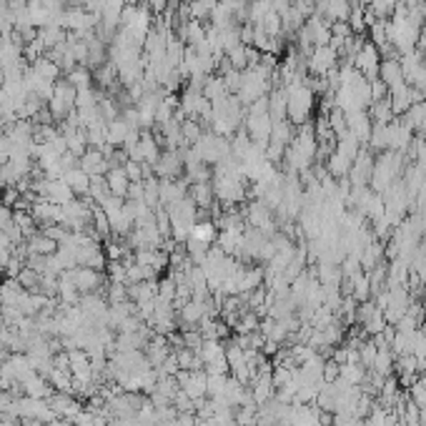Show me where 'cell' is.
<instances>
[{"instance_id": "cell-18", "label": "cell", "mask_w": 426, "mask_h": 426, "mask_svg": "<svg viewBox=\"0 0 426 426\" xmlns=\"http://www.w3.org/2000/svg\"><path fill=\"white\" fill-rule=\"evenodd\" d=\"M21 426H45L41 419H21Z\"/></svg>"}, {"instance_id": "cell-9", "label": "cell", "mask_w": 426, "mask_h": 426, "mask_svg": "<svg viewBox=\"0 0 426 426\" xmlns=\"http://www.w3.org/2000/svg\"><path fill=\"white\" fill-rule=\"evenodd\" d=\"M379 80L386 83L389 91L399 88V85H404V73H401V63H399V58H386L381 60V68H379Z\"/></svg>"}, {"instance_id": "cell-7", "label": "cell", "mask_w": 426, "mask_h": 426, "mask_svg": "<svg viewBox=\"0 0 426 426\" xmlns=\"http://www.w3.org/2000/svg\"><path fill=\"white\" fill-rule=\"evenodd\" d=\"M188 199L196 203L199 211H208V208L216 206V191H213V183H191L188 186Z\"/></svg>"}, {"instance_id": "cell-15", "label": "cell", "mask_w": 426, "mask_h": 426, "mask_svg": "<svg viewBox=\"0 0 426 426\" xmlns=\"http://www.w3.org/2000/svg\"><path fill=\"white\" fill-rule=\"evenodd\" d=\"M10 223H13V208L0 203V231H5Z\"/></svg>"}, {"instance_id": "cell-14", "label": "cell", "mask_w": 426, "mask_h": 426, "mask_svg": "<svg viewBox=\"0 0 426 426\" xmlns=\"http://www.w3.org/2000/svg\"><path fill=\"white\" fill-rule=\"evenodd\" d=\"M191 236L211 246V243L218 238V228H216V223H213V221H201V223H196V226H193Z\"/></svg>"}, {"instance_id": "cell-17", "label": "cell", "mask_w": 426, "mask_h": 426, "mask_svg": "<svg viewBox=\"0 0 426 426\" xmlns=\"http://www.w3.org/2000/svg\"><path fill=\"white\" fill-rule=\"evenodd\" d=\"M5 249H13V243H10V238L0 231V251H5Z\"/></svg>"}, {"instance_id": "cell-13", "label": "cell", "mask_w": 426, "mask_h": 426, "mask_svg": "<svg viewBox=\"0 0 426 426\" xmlns=\"http://www.w3.org/2000/svg\"><path fill=\"white\" fill-rule=\"evenodd\" d=\"M33 71L41 76L43 80H48V83H56L58 78V73H60V65L56 63V60H50L48 56H38L36 60H33V65H30Z\"/></svg>"}, {"instance_id": "cell-3", "label": "cell", "mask_w": 426, "mask_h": 426, "mask_svg": "<svg viewBox=\"0 0 426 426\" xmlns=\"http://www.w3.org/2000/svg\"><path fill=\"white\" fill-rule=\"evenodd\" d=\"M153 170H156V176L161 178V181H173V178H178L181 173H186L183 156H181L178 150H166V153H161V158L156 161Z\"/></svg>"}, {"instance_id": "cell-10", "label": "cell", "mask_w": 426, "mask_h": 426, "mask_svg": "<svg viewBox=\"0 0 426 426\" xmlns=\"http://www.w3.org/2000/svg\"><path fill=\"white\" fill-rule=\"evenodd\" d=\"M25 249H28V256H53L58 251V243L43 231H38L36 236H30L25 241Z\"/></svg>"}, {"instance_id": "cell-12", "label": "cell", "mask_w": 426, "mask_h": 426, "mask_svg": "<svg viewBox=\"0 0 426 426\" xmlns=\"http://www.w3.org/2000/svg\"><path fill=\"white\" fill-rule=\"evenodd\" d=\"M63 181L73 188V193L76 196H88V188H91V176L85 173L83 168H71L63 173Z\"/></svg>"}, {"instance_id": "cell-11", "label": "cell", "mask_w": 426, "mask_h": 426, "mask_svg": "<svg viewBox=\"0 0 426 426\" xmlns=\"http://www.w3.org/2000/svg\"><path fill=\"white\" fill-rule=\"evenodd\" d=\"M106 183H108V188H111L113 196L126 199L128 188H131V178L126 176V168H111L106 173Z\"/></svg>"}, {"instance_id": "cell-1", "label": "cell", "mask_w": 426, "mask_h": 426, "mask_svg": "<svg viewBox=\"0 0 426 426\" xmlns=\"http://www.w3.org/2000/svg\"><path fill=\"white\" fill-rule=\"evenodd\" d=\"M351 65H354L356 71L361 73L363 78L371 83V80L379 78V68H381V53H379V48L371 41H363V45L359 48V53L354 56Z\"/></svg>"}, {"instance_id": "cell-4", "label": "cell", "mask_w": 426, "mask_h": 426, "mask_svg": "<svg viewBox=\"0 0 426 426\" xmlns=\"http://www.w3.org/2000/svg\"><path fill=\"white\" fill-rule=\"evenodd\" d=\"M71 276H73L76 289L80 291V296H83V293L100 291V286H103V273L96 269H88V266H76V269H71Z\"/></svg>"}, {"instance_id": "cell-8", "label": "cell", "mask_w": 426, "mask_h": 426, "mask_svg": "<svg viewBox=\"0 0 426 426\" xmlns=\"http://www.w3.org/2000/svg\"><path fill=\"white\" fill-rule=\"evenodd\" d=\"M21 394H25V396L30 399H48L50 394H53V386H50V381L43 374H30L25 381H21Z\"/></svg>"}, {"instance_id": "cell-16", "label": "cell", "mask_w": 426, "mask_h": 426, "mask_svg": "<svg viewBox=\"0 0 426 426\" xmlns=\"http://www.w3.org/2000/svg\"><path fill=\"white\" fill-rule=\"evenodd\" d=\"M146 3H148V8L153 13H164V8L168 5V0H146Z\"/></svg>"}, {"instance_id": "cell-6", "label": "cell", "mask_w": 426, "mask_h": 426, "mask_svg": "<svg viewBox=\"0 0 426 426\" xmlns=\"http://www.w3.org/2000/svg\"><path fill=\"white\" fill-rule=\"evenodd\" d=\"M30 213H33V218H36V223L41 228L53 226V223H58V221H60V206L50 203L48 199H38L36 203L30 206Z\"/></svg>"}, {"instance_id": "cell-2", "label": "cell", "mask_w": 426, "mask_h": 426, "mask_svg": "<svg viewBox=\"0 0 426 426\" xmlns=\"http://www.w3.org/2000/svg\"><path fill=\"white\" fill-rule=\"evenodd\" d=\"M336 60H339V50H336L334 45H319V48H313L311 53H309L306 65H309V73L324 78V76H328L331 71H336Z\"/></svg>"}, {"instance_id": "cell-5", "label": "cell", "mask_w": 426, "mask_h": 426, "mask_svg": "<svg viewBox=\"0 0 426 426\" xmlns=\"http://www.w3.org/2000/svg\"><path fill=\"white\" fill-rule=\"evenodd\" d=\"M78 166L88 173V176H106L111 170V164H108V156L100 148H88L83 156L78 158Z\"/></svg>"}]
</instances>
